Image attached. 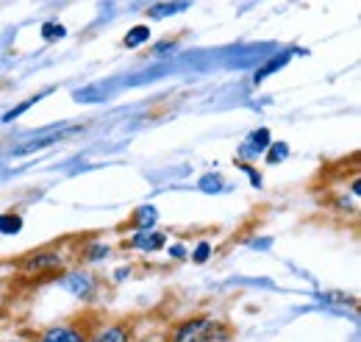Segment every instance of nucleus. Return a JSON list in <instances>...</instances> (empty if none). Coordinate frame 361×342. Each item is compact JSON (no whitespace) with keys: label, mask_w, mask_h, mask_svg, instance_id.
<instances>
[{"label":"nucleus","mask_w":361,"mask_h":342,"mask_svg":"<svg viewBox=\"0 0 361 342\" xmlns=\"http://www.w3.org/2000/svg\"><path fill=\"white\" fill-rule=\"evenodd\" d=\"M139 220H142V223H153V220H156V212H153L150 206H145V209L139 212Z\"/></svg>","instance_id":"4468645a"},{"label":"nucleus","mask_w":361,"mask_h":342,"mask_svg":"<svg viewBox=\"0 0 361 342\" xmlns=\"http://www.w3.org/2000/svg\"><path fill=\"white\" fill-rule=\"evenodd\" d=\"M183 8H186L183 0H180V3H161V6H153V8H150V17H153V20H161V17H167V14H178Z\"/></svg>","instance_id":"423d86ee"},{"label":"nucleus","mask_w":361,"mask_h":342,"mask_svg":"<svg viewBox=\"0 0 361 342\" xmlns=\"http://www.w3.org/2000/svg\"><path fill=\"white\" fill-rule=\"evenodd\" d=\"M286 153H289V148L283 145V142H275L270 151V156H267V162L270 165H275V162H281V159H286Z\"/></svg>","instance_id":"9b49d317"},{"label":"nucleus","mask_w":361,"mask_h":342,"mask_svg":"<svg viewBox=\"0 0 361 342\" xmlns=\"http://www.w3.org/2000/svg\"><path fill=\"white\" fill-rule=\"evenodd\" d=\"M42 37H45V40H61V37H64V25H59V23H45V25H42Z\"/></svg>","instance_id":"9d476101"},{"label":"nucleus","mask_w":361,"mask_h":342,"mask_svg":"<svg viewBox=\"0 0 361 342\" xmlns=\"http://www.w3.org/2000/svg\"><path fill=\"white\" fill-rule=\"evenodd\" d=\"M39 342H87V334L75 326H53L39 337Z\"/></svg>","instance_id":"f03ea898"},{"label":"nucleus","mask_w":361,"mask_h":342,"mask_svg":"<svg viewBox=\"0 0 361 342\" xmlns=\"http://www.w3.org/2000/svg\"><path fill=\"white\" fill-rule=\"evenodd\" d=\"M173 342H231V329L212 317H195L178 326Z\"/></svg>","instance_id":"f257e3e1"},{"label":"nucleus","mask_w":361,"mask_h":342,"mask_svg":"<svg viewBox=\"0 0 361 342\" xmlns=\"http://www.w3.org/2000/svg\"><path fill=\"white\" fill-rule=\"evenodd\" d=\"M283 61H286V59H272L270 64L264 67V70H259V73H256V81H262V78H267V73H272V70H278V67H281Z\"/></svg>","instance_id":"f8f14e48"},{"label":"nucleus","mask_w":361,"mask_h":342,"mask_svg":"<svg viewBox=\"0 0 361 342\" xmlns=\"http://www.w3.org/2000/svg\"><path fill=\"white\" fill-rule=\"evenodd\" d=\"M20 225H23V220H20L17 214H3V217H0V231H3V234H17Z\"/></svg>","instance_id":"1a4fd4ad"},{"label":"nucleus","mask_w":361,"mask_h":342,"mask_svg":"<svg viewBox=\"0 0 361 342\" xmlns=\"http://www.w3.org/2000/svg\"><path fill=\"white\" fill-rule=\"evenodd\" d=\"M61 287H64L67 293H73L75 298H87L92 293V278L87 273H70V276L61 281Z\"/></svg>","instance_id":"7ed1b4c3"},{"label":"nucleus","mask_w":361,"mask_h":342,"mask_svg":"<svg viewBox=\"0 0 361 342\" xmlns=\"http://www.w3.org/2000/svg\"><path fill=\"white\" fill-rule=\"evenodd\" d=\"M87 342H131V331L126 329V326H120V323H114V326H106V329H100L92 340Z\"/></svg>","instance_id":"20e7f679"},{"label":"nucleus","mask_w":361,"mask_h":342,"mask_svg":"<svg viewBox=\"0 0 361 342\" xmlns=\"http://www.w3.org/2000/svg\"><path fill=\"white\" fill-rule=\"evenodd\" d=\"M147 37H150L147 25H136L131 28V34H126V47H139L142 42H147Z\"/></svg>","instance_id":"0eeeda50"},{"label":"nucleus","mask_w":361,"mask_h":342,"mask_svg":"<svg viewBox=\"0 0 361 342\" xmlns=\"http://www.w3.org/2000/svg\"><path fill=\"white\" fill-rule=\"evenodd\" d=\"M8 342H28V340H8Z\"/></svg>","instance_id":"2eb2a0df"},{"label":"nucleus","mask_w":361,"mask_h":342,"mask_svg":"<svg viewBox=\"0 0 361 342\" xmlns=\"http://www.w3.org/2000/svg\"><path fill=\"white\" fill-rule=\"evenodd\" d=\"M139 248H145V251H159L161 245H164V237L161 234H156V237H145V234H139L134 240Z\"/></svg>","instance_id":"6e6552de"},{"label":"nucleus","mask_w":361,"mask_h":342,"mask_svg":"<svg viewBox=\"0 0 361 342\" xmlns=\"http://www.w3.org/2000/svg\"><path fill=\"white\" fill-rule=\"evenodd\" d=\"M267 148H270V131H267V129L256 131V134L250 136L247 151H250V153H262V151H267Z\"/></svg>","instance_id":"39448f33"},{"label":"nucleus","mask_w":361,"mask_h":342,"mask_svg":"<svg viewBox=\"0 0 361 342\" xmlns=\"http://www.w3.org/2000/svg\"><path fill=\"white\" fill-rule=\"evenodd\" d=\"M209 251H212V248H209L206 242H203V245H197V251H195V259H197V261H206V259H209Z\"/></svg>","instance_id":"ddd939ff"}]
</instances>
